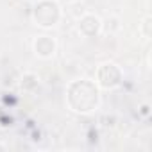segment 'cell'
<instances>
[{
  "instance_id": "1",
  "label": "cell",
  "mask_w": 152,
  "mask_h": 152,
  "mask_svg": "<svg viewBox=\"0 0 152 152\" xmlns=\"http://www.w3.org/2000/svg\"><path fill=\"white\" fill-rule=\"evenodd\" d=\"M66 106L77 115H90L100 106V88L90 79H77L66 86Z\"/></svg>"
},
{
  "instance_id": "2",
  "label": "cell",
  "mask_w": 152,
  "mask_h": 152,
  "mask_svg": "<svg viewBox=\"0 0 152 152\" xmlns=\"http://www.w3.org/2000/svg\"><path fill=\"white\" fill-rule=\"evenodd\" d=\"M63 18V9L57 0H38L32 7V22L41 29L56 27Z\"/></svg>"
},
{
  "instance_id": "3",
  "label": "cell",
  "mask_w": 152,
  "mask_h": 152,
  "mask_svg": "<svg viewBox=\"0 0 152 152\" xmlns=\"http://www.w3.org/2000/svg\"><path fill=\"white\" fill-rule=\"evenodd\" d=\"M95 83L99 88L102 90H115L118 88L122 83H124V72L118 64L111 63V61H106L102 64H99L97 68V73H95Z\"/></svg>"
},
{
  "instance_id": "4",
  "label": "cell",
  "mask_w": 152,
  "mask_h": 152,
  "mask_svg": "<svg viewBox=\"0 0 152 152\" xmlns=\"http://www.w3.org/2000/svg\"><path fill=\"white\" fill-rule=\"evenodd\" d=\"M77 29L84 38H97L102 32V20L97 15L84 13L77 18Z\"/></svg>"
},
{
  "instance_id": "5",
  "label": "cell",
  "mask_w": 152,
  "mask_h": 152,
  "mask_svg": "<svg viewBox=\"0 0 152 152\" xmlns=\"http://www.w3.org/2000/svg\"><path fill=\"white\" fill-rule=\"evenodd\" d=\"M32 50L34 54L39 57V59H52L56 56V50H57V41L52 38V36H47V34H41L34 39L32 43Z\"/></svg>"
},
{
  "instance_id": "6",
  "label": "cell",
  "mask_w": 152,
  "mask_h": 152,
  "mask_svg": "<svg viewBox=\"0 0 152 152\" xmlns=\"http://www.w3.org/2000/svg\"><path fill=\"white\" fill-rule=\"evenodd\" d=\"M20 88L27 93H32L39 88V75L34 72H27L20 77Z\"/></svg>"
},
{
  "instance_id": "7",
  "label": "cell",
  "mask_w": 152,
  "mask_h": 152,
  "mask_svg": "<svg viewBox=\"0 0 152 152\" xmlns=\"http://www.w3.org/2000/svg\"><path fill=\"white\" fill-rule=\"evenodd\" d=\"M120 20L116 18V16H111V18H107L106 22H102V32H106V34H115L116 31H120Z\"/></svg>"
},
{
  "instance_id": "8",
  "label": "cell",
  "mask_w": 152,
  "mask_h": 152,
  "mask_svg": "<svg viewBox=\"0 0 152 152\" xmlns=\"http://www.w3.org/2000/svg\"><path fill=\"white\" fill-rule=\"evenodd\" d=\"M140 34L145 39H150V36H152V16L150 15H147L141 20V23H140Z\"/></svg>"
},
{
  "instance_id": "9",
  "label": "cell",
  "mask_w": 152,
  "mask_h": 152,
  "mask_svg": "<svg viewBox=\"0 0 152 152\" xmlns=\"http://www.w3.org/2000/svg\"><path fill=\"white\" fill-rule=\"evenodd\" d=\"M140 115L147 118V116L150 115V106H148V104H141V106H140Z\"/></svg>"
},
{
  "instance_id": "10",
  "label": "cell",
  "mask_w": 152,
  "mask_h": 152,
  "mask_svg": "<svg viewBox=\"0 0 152 152\" xmlns=\"http://www.w3.org/2000/svg\"><path fill=\"white\" fill-rule=\"evenodd\" d=\"M0 152H6V145L4 143H0Z\"/></svg>"
}]
</instances>
